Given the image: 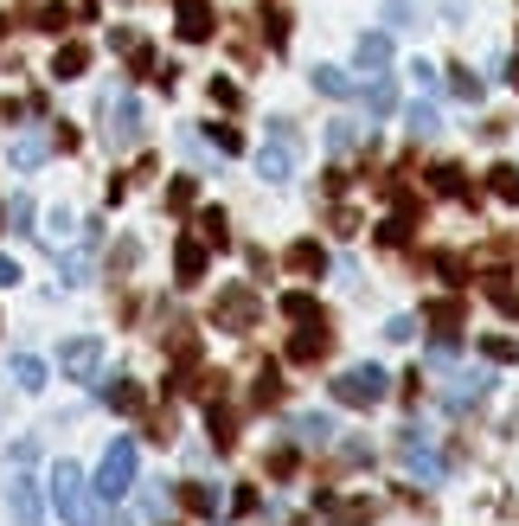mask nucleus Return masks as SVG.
<instances>
[{"label": "nucleus", "mask_w": 519, "mask_h": 526, "mask_svg": "<svg viewBox=\"0 0 519 526\" xmlns=\"http://www.w3.org/2000/svg\"><path fill=\"white\" fill-rule=\"evenodd\" d=\"M334 398L340 405H379L385 398V372L379 366H353L346 379H334Z\"/></svg>", "instance_id": "3"}, {"label": "nucleus", "mask_w": 519, "mask_h": 526, "mask_svg": "<svg viewBox=\"0 0 519 526\" xmlns=\"http://www.w3.org/2000/svg\"><path fill=\"white\" fill-rule=\"evenodd\" d=\"M359 64H365V71H385V64H392V45H385L379 33H365V39H359Z\"/></svg>", "instance_id": "7"}, {"label": "nucleus", "mask_w": 519, "mask_h": 526, "mask_svg": "<svg viewBox=\"0 0 519 526\" xmlns=\"http://www.w3.org/2000/svg\"><path fill=\"white\" fill-rule=\"evenodd\" d=\"M97 359H103V347H97V340H71V347H64V372H71V379H90Z\"/></svg>", "instance_id": "4"}, {"label": "nucleus", "mask_w": 519, "mask_h": 526, "mask_svg": "<svg viewBox=\"0 0 519 526\" xmlns=\"http://www.w3.org/2000/svg\"><path fill=\"white\" fill-rule=\"evenodd\" d=\"M282 315H288V321H321V309L308 302V295H288V302H282Z\"/></svg>", "instance_id": "13"}, {"label": "nucleus", "mask_w": 519, "mask_h": 526, "mask_svg": "<svg viewBox=\"0 0 519 526\" xmlns=\"http://www.w3.org/2000/svg\"><path fill=\"white\" fill-rule=\"evenodd\" d=\"M494 193L500 199H519V167H494Z\"/></svg>", "instance_id": "16"}, {"label": "nucleus", "mask_w": 519, "mask_h": 526, "mask_svg": "<svg viewBox=\"0 0 519 526\" xmlns=\"http://www.w3.org/2000/svg\"><path fill=\"white\" fill-rule=\"evenodd\" d=\"M315 84H321V91H334V97H346V91H353V78H340V71H327V64L315 71Z\"/></svg>", "instance_id": "17"}, {"label": "nucleus", "mask_w": 519, "mask_h": 526, "mask_svg": "<svg viewBox=\"0 0 519 526\" xmlns=\"http://www.w3.org/2000/svg\"><path fill=\"white\" fill-rule=\"evenodd\" d=\"M199 270H205V251L186 238V244H180V282H199Z\"/></svg>", "instance_id": "10"}, {"label": "nucleus", "mask_w": 519, "mask_h": 526, "mask_svg": "<svg viewBox=\"0 0 519 526\" xmlns=\"http://www.w3.org/2000/svg\"><path fill=\"white\" fill-rule=\"evenodd\" d=\"M39 155H45V141H39V135H26V141H14V167H33Z\"/></svg>", "instance_id": "14"}, {"label": "nucleus", "mask_w": 519, "mask_h": 526, "mask_svg": "<svg viewBox=\"0 0 519 526\" xmlns=\"http://www.w3.org/2000/svg\"><path fill=\"white\" fill-rule=\"evenodd\" d=\"M180 33H186V39H205V33H212V14H205V0H186V20H180Z\"/></svg>", "instance_id": "8"}, {"label": "nucleus", "mask_w": 519, "mask_h": 526, "mask_svg": "<svg viewBox=\"0 0 519 526\" xmlns=\"http://www.w3.org/2000/svg\"><path fill=\"white\" fill-rule=\"evenodd\" d=\"M276 135H282V141H276V148H263V161H257V167H263V180H288V141H295V129L282 122Z\"/></svg>", "instance_id": "5"}, {"label": "nucleus", "mask_w": 519, "mask_h": 526, "mask_svg": "<svg viewBox=\"0 0 519 526\" xmlns=\"http://www.w3.org/2000/svg\"><path fill=\"white\" fill-rule=\"evenodd\" d=\"M288 270H308V276H315V270H321V244H295V251H288Z\"/></svg>", "instance_id": "11"}, {"label": "nucleus", "mask_w": 519, "mask_h": 526, "mask_svg": "<svg viewBox=\"0 0 519 526\" xmlns=\"http://www.w3.org/2000/svg\"><path fill=\"white\" fill-rule=\"evenodd\" d=\"M52 501H58V513H64L71 526H97V494H90L84 469L58 463V469H52Z\"/></svg>", "instance_id": "1"}, {"label": "nucleus", "mask_w": 519, "mask_h": 526, "mask_svg": "<svg viewBox=\"0 0 519 526\" xmlns=\"http://www.w3.org/2000/svg\"><path fill=\"white\" fill-rule=\"evenodd\" d=\"M449 91H456L462 103H475V97H481V78H475V71H456V78H449Z\"/></svg>", "instance_id": "15"}, {"label": "nucleus", "mask_w": 519, "mask_h": 526, "mask_svg": "<svg viewBox=\"0 0 519 526\" xmlns=\"http://www.w3.org/2000/svg\"><path fill=\"white\" fill-rule=\"evenodd\" d=\"M97 488H103L109 501H122V494L135 488V443H109V456H103V469H97Z\"/></svg>", "instance_id": "2"}, {"label": "nucleus", "mask_w": 519, "mask_h": 526, "mask_svg": "<svg viewBox=\"0 0 519 526\" xmlns=\"http://www.w3.org/2000/svg\"><path fill=\"white\" fill-rule=\"evenodd\" d=\"M14 379H20L26 392H39V386H45V366H39L33 353H20V359H14Z\"/></svg>", "instance_id": "9"}, {"label": "nucleus", "mask_w": 519, "mask_h": 526, "mask_svg": "<svg viewBox=\"0 0 519 526\" xmlns=\"http://www.w3.org/2000/svg\"><path fill=\"white\" fill-rule=\"evenodd\" d=\"M327 353V340L321 334H302V340H288V359H321Z\"/></svg>", "instance_id": "12"}, {"label": "nucleus", "mask_w": 519, "mask_h": 526, "mask_svg": "<svg viewBox=\"0 0 519 526\" xmlns=\"http://www.w3.org/2000/svg\"><path fill=\"white\" fill-rule=\"evenodd\" d=\"M410 129H417V135H436V110H429V103H410Z\"/></svg>", "instance_id": "18"}, {"label": "nucleus", "mask_w": 519, "mask_h": 526, "mask_svg": "<svg viewBox=\"0 0 519 526\" xmlns=\"http://www.w3.org/2000/svg\"><path fill=\"white\" fill-rule=\"evenodd\" d=\"M218 321H238V328H250V321H257V302H250L244 289H231L225 302H218Z\"/></svg>", "instance_id": "6"}, {"label": "nucleus", "mask_w": 519, "mask_h": 526, "mask_svg": "<svg viewBox=\"0 0 519 526\" xmlns=\"http://www.w3.org/2000/svg\"><path fill=\"white\" fill-rule=\"evenodd\" d=\"M14 507H20V513H39V494H33V482H14Z\"/></svg>", "instance_id": "20"}, {"label": "nucleus", "mask_w": 519, "mask_h": 526, "mask_svg": "<svg viewBox=\"0 0 519 526\" xmlns=\"http://www.w3.org/2000/svg\"><path fill=\"white\" fill-rule=\"evenodd\" d=\"M429 321H436V328H442V334H456V321H462V302H442V309H436V315H429Z\"/></svg>", "instance_id": "19"}, {"label": "nucleus", "mask_w": 519, "mask_h": 526, "mask_svg": "<svg viewBox=\"0 0 519 526\" xmlns=\"http://www.w3.org/2000/svg\"><path fill=\"white\" fill-rule=\"evenodd\" d=\"M0 282H20V270H14L7 257H0Z\"/></svg>", "instance_id": "21"}]
</instances>
